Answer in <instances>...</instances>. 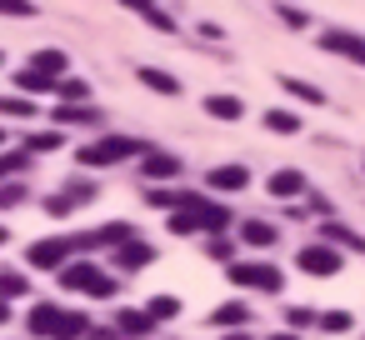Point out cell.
Masks as SVG:
<instances>
[{
  "instance_id": "31",
  "label": "cell",
  "mask_w": 365,
  "mask_h": 340,
  "mask_svg": "<svg viewBox=\"0 0 365 340\" xmlns=\"http://www.w3.org/2000/svg\"><path fill=\"white\" fill-rule=\"evenodd\" d=\"M0 110H6V115H31V101H21V96L16 101H0Z\"/></svg>"
},
{
  "instance_id": "22",
  "label": "cell",
  "mask_w": 365,
  "mask_h": 340,
  "mask_svg": "<svg viewBox=\"0 0 365 340\" xmlns=\"http://www.w3.org/2000/svg\"><path fill=\"white\" fill-rule=\"evenodd\" d=\"M120 265H125V270L150 265V245H120Z\"/></svg>"
},
{
  "instance_id": "16",
  "label": "cell",
  "mask_w": 365,
  "mask_h": 340,
  "mask_svg": "<svg viewBox=\"0 0 365 340\" xmlns=\"http://www.w3.org/2000/svg\"><path fill=\"white\" fill-rule=\"evenodd\" d=\"M76 335H86V315H76V310H61L56 340H76Z\"/></svg>"
},
{
  "instance_id": "30",
  "label": "cell",
  "mask_w": 365,
  "mask_h": 340,
  "mask_svg": "<svg viewBox=\"0 0 365 340\" xmlns=\"http://www.w3.org/2000/svg\"><path fill=\"white\" fill-rule=\"evenodd\" d=\"M26 195H21V185H0V210H11V205H21Z\"/></svg>"
},
{
  "instance_id": "41",
  "label": "cell",
  "mask_w": 365,
  "mask_h": 340,
  "mask_svg": "<svg viewBox=\"0 0 365 340\" xmlns=\"http://www.w3.org/2000/svg\"><path fill=\"white\" fill-rule=\"evenodd\" d=\"M0 140H6V130H0Z\"/></svg>"
},
{
  "instance_id": "14",
  "label": "cell",
  "mask_w": 365,
  "mask_h": 340,
  "mask_svg": "<svg viewBox=\"0 0 365 340\" xmlns=\"http://www.w3.org/2000/svg\"><path fill=\"white\" fill-rule=\"evenodd\" d=\"M205 110H210L215 120H240V101H235V96H210Z\"/></svg>"
},
{
  "instance_id": "26",
  "label": "cell",
  "mask_w": 365,
  "mask_h": 340,
  "mask_svg": "<svg viewBox=\"0 0 365 340\" xmlns=\"http://www.w3.org/2000/svg\"><path fill=\"white\" fill-rule=\"evenodd\" d=\"M16 295H26V280L21 275H0V300H16Z\"/></svg>"
},
{
  "instance_id": "18",
  "label": "cell",
  "mask_w": 365,
  "mask_h": 340,
  "mask_svg": "<svg viewBox=\"0 0 365 340\" xmlns=\"http://www.w3.org/2000/svg\"><path fill=\"white\" fill-rule=\"evenodd\" d=\"M265 125H270L275 135H295V130H300V120H295L290 110H265Z\"/></svg>"
},
{
  "instance_id": "23",
  "label": "cell",
  "mask_w": 365,
  "mask_h": 340,
  "mask_svg": "<svg viewBox=\"0 0 365 340\" xmlns=\"http://www.w3.org/2000/svg\"><path fill=\"white\" fill-rule=\"evenodd\" d=\"M135 11H140V16H145V21H150L155 31H175V21H170L165 11H155V6H135Z\"/></svg>"
},
{
  "instance_id": "24",
  "label": "cell",
  "mask_w": 365,
  "mask_h": 340,
  "mask_svg": "<svg viewBox=\"0 0 365 340\" xmlns=\"http://www.w3.org/2000/svg\"><path fill=\"white\" fill-rule=\"evenodd\" d=\"M56 91H61V96H66V101H71V105H76V101H86V96H91V91H86V81H56Z\"/></svg>"
},
{
  "instance_id": "12",
  "label": "cell",
  "mask_w": 365,
  "mask_h": 340,
  "mask_svg": "<svg viewBox=\"0 0 365 340\" xmlns=\"http://www.w3.org/2000/svg\"><path fill=\"white\" fill-rule=\"evenodd\" d=\"M210 320H215L220 330H235V325H245V320H250V310H245L240 300H230V305H215V315H210Z\"/></svg>"
},
{
  "instance_id": "39",
  "label": "cell",
  "mask_w": 365,
  "mask_h": 340,
  "mask_svg": "<svg viewBox=\"0 0 365 340\" xmlns=\"http://www.w3.org/2000/svg\"><path fill=\"white\" fill-rule=\"evenodd\" d=\"M225 340H250V335H225Z\"/></svg>"
},
{
  "instance_id": "11",
  "label": "cell",
  "mask_w": 365,
  "mask_h": 340,
  "mask_svg": "<svg viewBox=\"0 0 365 340\" xmlns=\"http://www.w3.org/2000/svg\"><path fill=\"white\" fill-rule=\"evenodd\" d=\"M31 71H36V76H46V81H56V76L66 71V56H61V51H36Z\"/></svg>"
},
{
  "instance_id": "2",
  "label": "cell",
  "mask_w": 365,
  "mask_h": 340,
  "mask_svg": "<svg viewBox=\"0 0 365 340\" xmlns=\"http://www.w3.org/2000/svg\"><path fill=\"white\" fill-rule=\"evenodd\" d=\"M135 150H140V140H130V135H106V140H96V145L81 150V165H115V160H130Z\"/></svg>"
},
{
  "instance_id": "7",
  "label": "cell",
  "mask_w": 365,
  "mask_h": 340,
  "mask_svg": "<svg viewBox=\"0 0 365 340\" xmlns=\"http://www.w3.org/2000/svg\"><path fill=\"white\" fill-rule=\"evenodd\" d=\"M56 325H61V310H56V305H36V310H31V335L56 340Z\"/></svg>"
},
{
  "instance_id": "8",
  "label": "cell",
  "mask_w": 365,
  "mask_h": 340,
  "mask_svg": "<svg viewBox=\"0 0 365 340\" xmlns=\"http://www.w3.org/2000/svg\"><path fill=\"white\" fill-rule=\"evenodd\" d=\"M135 76H140L155 96H180V81H170V76H165V71H155V66H140Z\"/></svg>"
},
{
  "instance_id": "20",
  "label": "cell",
  "mask_w": 365,
  "mask_h": 340,
  "mask_svg": "<svg viewBox=\"0 0 365 340\" xmlns=\"http://www.w3.org/2000/svg\"><path fill=\"white\" fill-rule=\"evenodd\" d=\"M280 86H285L290 96H300V101H310V105H325V91H315V86H305V81H290V76H285Z\"/></svg>"
},
{
  "instance_id": "36",
  "label": "cell",
  "mask_w": 365,
  "mask_h": 340,
  "mask_svg": "<svg viewBox=\"0 0 365 340\" xmlns=\"http://www.w3.org/2000/svg\"><path fill=\"white\" fill-rule=\"evenodd\" d=\"M210 255L215 260H230V240H210Z\"/></svg>"
},
{
  "instance_id": "6",
  "label": "cell",
  "mask_w": 365,
  "mask_h": 340,
  "mask_svg": "<svg viewBox=\"0 0 365 340\" xmlns=\"http://www.w3.org/2000/svg\"><path fill=\"white\" fill-rule=\"evenodd\" d=\"M245 180H250L245 165H215V170H210V185H215V190H240Z\"/></svg>"
},
{
  "instance_id": "10",
  "label": "cell",
  "mask_w": 365,
  "mask_h": 340,
  "mask_svg": "<svg viewBox=\"0 0 365 340\" xmlns=\"http://www.w3.org/2000/svg\"><path fill=\"white\" fill-rule=\"evenodd\" d=\"M320 46H325V51H340V56H350V61H365V46H360L355 36H345V31H330Z\"/></svg>"
},
{
  "instance_id": "37",
  "label": "cell",
  "mask_w": 365,
  "mask_h": 340,
  "mask_svg": "<svg viewBox=\"0 0 365 340\" xmlns=\"http://www.w3.org/2000/svg\"><path fill=\"white\" fill-rule=\"evenodd\" d=\"M6 320H11V310H6V300H0V325H6Z\"/></svg>"
},
{
  "instance_id": "33",
  "label": "cell",
  "mask_w": 365,
  "mask_h": 340,
  "mask_svg": "<svg viewBox=\"0 0 365 340\" xmlns=\"http://www.w3.org/2000/svg\"><path fill=\"white\" fill-rule=\"evenodd\" d=\"M285 320H290V325H295V330H300V325H310V320H315V315H310V310H305V305H295V310H290V315H285Z\"/></svg>"
},
{
  "instance_id": "21",
  "label": "cell",
  "mask_w": 365,
  "mask_h": 340,
  "mask_svg": "<svg viewBox=\"0 0 365 340\" xmlns=\"http://www.w3.org/2000/svg\"><path fill=\"white\" fill-rule=\"evenodd\" d=\"M245 240H250V245H275V225H265V220H245Z\"/></svg>"
},
{
  "instance_id": "9",
  "label": "cell",
  "mask_w": 365,
  "mask_h": 340,
  "mask_svg": "<svg viewBox=\"0 0 365 340\" xmlns=\"http://www.w3.org/2000/svg\"><path fill=\"white\" fill-rule=\"evenodd\" d=\"M140 170H145L150 180H175V175H180V160H175V155H150V160H140Z\"/></svg>"
},
{
  "instance_id": "28",
  "label": "cell",
  "mask_w": 365,
  "mask_h": 340,
  "mask_svg": "<svg viewBox=\"0 0 365 340\" xmlns=\"http://www.w3.org/2000/svg\"><path fill=\"white\" fill-rule=\"evenodd\" d=\"M61 145V130H41V135H31V150H56Z\"/></svg>"
},
{
  "instance_id": "27",
  "label": "cell",
  "mask_w": 365,
  "mask_h": 340,
  "mask_svg": "<svg viewBox=\"0 0 365 340\" xmlns=\"http://www.w3.org/2000/svg\"><path fill=\"white\" fill-rule=\"evenodd\" d=\"M325 240H345V245H355V250H365V240H360L355 230H340V225H325Z\"/></svg>"
},
{
  "instance_id": "40",
  "label": "cell",
  "mask_w": 365,
  "mask_h": 340,
  "mask_svg": "<svg viewBox=\"0 0 365 340\" xmlns=\"http://www.w3.org/2000/svg\"><path fill=\"white\" fill-rule=\"evenodd\" d=\"M0 245H6V230H0Z\"/></svg>"
},
{
  "instance_id": "25",
  "label": "cell",
  "mask_w": 365,
  "mask_h": 340,
  "mask_svg": "<svg viewBox=\"0 0 365 340\" xmlns=\"http://www.w3.org/2000/svg\"><path fill=\"white\" fill-rule=\"evenodd\" d=\"M56 120H71V125H86V120H101V115H91V110H81V105H61V110H56Z\"/></svg>"
},
{
  "instance_id": "17",
  "label": "cell",
  "mask_w": 365,
  "mask_h": 340,
  "mask_svg": "<svg viewBox=\"0 0 365 340\" xmlns=\"http://www.w3.org/2000/svg\"><path fill=\"white\" fill-rule=\"evenodd\" d=\"M16 86H21L26 96H46V91H56V81H46V76H36V71H21Z\"/></svg>"
},
{
  "instance_id": "32",
  "label": "cell",
  "mask_w": 365,
  "mask_h": 340,
  "mask_svg": "<svg viewBox=\"0 0 365 340\" xmlns=\"http://www.w3.org/2000/svg\"><path fill=\"white\" fill-rule=\"evenodd\" d=\"M0 16H36V11L21 6V0H0Z\"/></svg>"
},
{
  "instance_id": "5",
  "label": "cell",
  "mask_w": 365,
  "mask_h": 340,
  "mask_svg": "<svg viewBox=\"0 0 365 340\" xmlns=\"http://www.w3.org/2000/svg\"><path fill=\"white\" fill-rule=\"evenodd\" d=\"M300 270H310V275H335V270H340V250H330V245H305V250H300Z\"/></svg>"
},
{
  "instance_id": "29",
  "label": "cell",
  "mask_w": 365,
  "mask_h": 340,
  "mask_svg": "<svg viewBox=\"0 0 365 340\" xmlns=\"http://www.w3.org/2000/svg\"><path fill=\"white\" fill-rule=\"evenodd\" d=\"M320 325H325V330H350V310H330Z\"/></svg>"
},
{
  "instance_id": "19",
  "label": "cell",
  "mask_w": 365,
  "mask_h": 340,
  "mask_svg": "<svg viewBox=\"0 0 365 340\" xmlns=\"http://www.w3.org/2000/svg\"><path fill=\"white\" fill-rule=\"evenodd\" d=\"M145 315H150V325H155V320H170V315H180V300H175V295H155Z\"/></svg>"
},
{
  "instance_id": "3",
  "label": "cell",
  "mask_w": 365,
  "mask_h": 340,
  "mask_svg": "<svg viewBox=\"0 0 365 340\" xmlns=\"http://www.w3.org/2000/svg\"><path fill=\"white\" fill-rule=\"evenodd\" d=\"M230 280L245 290H280V270L275 265H230Z\"/></svg>"
},
{
  "instance_id": "34",
  "label": "cell",
  "mask_w": 365,
  "mask_h": 340,
  "mask_svg": "<svg viewBox=\"0 0 365 340\" xmlns=\"http://www.w3.org/2000/svg\"><path fill=\"white\" fill-rule=\"evenodd\" d=\"M26 165V155H0V175H11V170H21Z\"/></svg>"
},
{
  "instance_id": "4",
  "label": "cell",
  "mask_w": 365,
  "mask_h": 340,
  "mask_svg": "<svg viewBox=\"0 0 365 340\" xmlns=\"http://www.w3.org/2000/svg\"><path fill=\"white\" fill-rule=\"evenodd\" d=\"M66 255H71V240H36L31 245V265L36 270H61Z\"/></svg>"
},
{
  "instance_id": "15",
  "label": "cell",
  "mask_w": 365,
  "mask_h": 340,
  "mask_svg": "<svg viewBox=\"0 0 365 340\" xmlns=\"http://www.w3.org/2000/svg\"><path fill=\"white\" fill-rule=\"evenodd\" d=\"M115 320H120V335H145L150 330V315L145 310H120Z\"/></svg>"
},
{
  "instance_id": "38",
  "label": "cell",
  "mask_w": 365,
  "mask_h": 340,
  "mask_svg": "<svg viewBox=\"0 0 365 340\" xmlns=\"http://www.w3.org/2000/svg\"><path fill=\"white\" fill-rule=\"evenodd\" d=\"M275 340H300V335H295V330H290V335H275Z\"/></svg>"
},
{
  "instance_id": "13",
  "label": "cell",
  "mask_w": 365,
  "mask_h": 340,
  "mask_svg": "<svg viewBox=\"0 0 365 340\" xmlns=\"http://www.w3.org/2000/svg\"><path fill=\"white\" fill-rule=\"evenodd\" d=\"M300 190H305L300 170H275L270 175V195H300Z\"/></svg>"
},
{
  "instance_id": "1",
  "label": "cell",
  "mask_w": 365,
  "mask_h": 340,
  "mask_svg": "<svg viewBox=\"0 0 365 340\" xmlns=\"http://www.w3.org/2000/svg\"><path fill=\"white\" fill-rule=\"evenodd\" d=\"M61 285H66V290H81V295H96V300H110V295H115V280L101 275V270L86 265V260H81V265H66V270H61Z\"/></svg>"
},
{
  "instance_id": "35",
  "label": "cell",
  "mask_w": 365,
  "mask_h": 340,
  "mask_svg": "<svg viewBox=\"0 0 365 340\" xmlns=\"http://www.w3.org/2000/svg\"><path fill=\"white\" fill-rule=\"evenodd\" d=\"M46 210H51V215H71V200H61V195H56V200H46Z\"/></svg>"
}]
</instances>
